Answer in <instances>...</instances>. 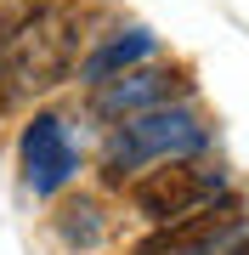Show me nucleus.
Masks as SVG:
<instances>
[{
  "label": "nucleus",
  "instance_id": "3",
  "mask_svg": "<svg viewBox=\"0 0 249 255\" xmlns=\"http://www.w3.org/2000/svg\"><path fill=\"white\" fill-rule=\"evenodd\" d=\"M249 250V227L232 204H198L187 216L159 221V233H148L130 255H244Z\"/></svg>",
  "mask_w": 249,
  "mask_h": 255
},
{
  "label": "nucleus",
  "instance_id": "7",
  "mask_svg": "<svg viewBox=\"0 0 249 255\" xmlns=\"http://www.w3.org/2000/svg\"><path fill=\"white\" fill-rule=\"evenodd\" d=\"M153 46H159V40L148 34V28H130V34L108 40V46H96L91 57H85V63H80V80H85V85H108L113 74H125V68L148 63V57H153Z\"/></svg>",
  "mask_w": 249,
  "mask_h": 255
},
{
  "label": "nucleus",
  "instance_id": "6",
  "mask_svg": "<svg viewBox=\"0 0 249 255\" xmlns=\"http://www.w3.org/2000/svg\"><path fill=\"white\" fill-rule=\"evenodd\" d=\"M187 97V74L175 68H125L108 85H96V114H148V108H170Z\"/></svg>",
  "mask_w": 249,
  "mask_h": 255
},
{
  "label": "nucleus",
  "instance_id": "8",
  "mask_svg": "<svg viewBox=\"0 0 249 255\" xmlns=\"http://www.w3.org/2000/svg\"><path fill=\"white\" fill-rule=\"evenodd\" d=\"M57 233H63V244H74V250H96V244H102V216H96V204H91V199L63 204V210H57Z\"/></svg>",
  "mask_w": 249,
  "mask_h": 255
},
{
  "label": "nucleus",
  "instance_id": "5",
  "mask_svg": "<svg viewBox=\"0 0 249 255\" xmlns=\"http://www.w3.org/2000/svg\"><path fill=\"white\" fill-rule=\"evenodd\" d=\"M17 159H23V182L34 193H57L68 176L80 170V153H74L68 125L57 114H34V119H28V130L17 142Z\"/></svg>",
  "mask_w": 249,
  "mask_h": 255
},
{
  "label": "nucleus",
  "instance_id": "9",
  "mask_svg": "<svg viewBox=\"0 0 249 255\" xmlns=\"http://www.w3.org/2000/svg\"><path fill=\"white\" fill-rule=\"evenodd\" d=\"M46 11H51L46 0H0V46H11V40H17L23 28H34Z\"/></svg>",
  "mask_w": 249,
  "mask_h": 255
},
{
  "label": "nucleus",
  "instance_id": "2",
  "mask_svg": "<svg viewBox=\"0 0 249 255\" xmlns=\"http://www.w3.org/2000/svg\"><path fill=\"white\" fill-rule=\"evenodd\" d=\"M210 142V125H198V114L187 108H148V114H130L119 130L108 136V153H102V182L119 187L125 170H142V164L159 159H187Z\"/></svg>",
  "mask_w": 249,
  "mask_h": 255
},
{
  "label": "nucleus",
  "instance_id": "1",
  "mask_svg": "<svg viewBox=\"0 0 249 255\" xmlns=\"http://www.w3.org/2000/svg\"><path fill=\"white\" fill-rule=\"evenodd\" d=\"M74 51H80V23L68 11H46L11 46H0V108L23 102L28 91L63 85L68 68H74Z\"/></svg>",
  "mask_w": 249,
  "mask_h": 255
},
{
  "label": "nucleus",
  "instance_id": "4",
  "mask_svg": "<svg viewBox=\"0 0 249 255\" xmlns=\"http://www.w3.org/2000/svg\"><path fill=\"white\" fill-rule=\"evenodd\" d=\"M227 187V170H210V164H181V159H159L153 176H142L130 187V204L142 210L148 221H170V216H187L198 210L204 199Z\"/></svg>",
  "mask_w": 249,
  "mask_h": 255
}]
</instances>
